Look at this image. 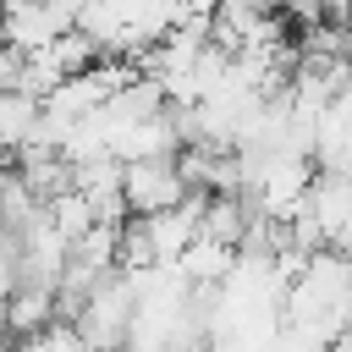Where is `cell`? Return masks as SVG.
<instances>
[{
  "label": "cell",
  "mask_w": 352,
  "mask_h": 352,
  "mask_svg": "<svg viewBox=\"0 0 352 352\" xmlns=\"http://www.w3.org/2000/svg\"><path fill=\"white\" fill-rule=\"evenodd\" d=\"M60 28H72L60 11H50L44 0H0V38L16 50H44Z\"/></svg>",
  "instance_id": "obj_3"
},
{
  "label": "cell",
  "mask_w": 352,
  "mask_h": 352,
  "mask_svg": "<svg viewBox=\"0 0 352 352\" xmlns=\"http://www.w3.org/2000/svg\"><path fill=\"white\" fill-rule=\"evenodd\" d=\"M231 264H236V248H226V242H214V236H187V248L170 258V270L182 275V280H226L231 275Z\"/></svg>",
  "instance_id": "obj_4"
},
{
  "label": "cell",
  "mask_w": 352,
  "mask_h": 352,
  "mask_svg": "<svg viewBox=\"0 0 352 352\" xmlns=\"http://www.w3.org/2000/svg\"><path fill=\"white\" fill-rule=\"evenodd\" d=\"M302 204L319 220L330 248H352V187H346V170H314L308 187H302Z\"/></svg>",
  "instance_id": "obj_2"
},
{
  "label": "cell",
  "mask_w": 352,
  "mask_h": 352,
  "mask_svg": "<svg viewBox=\"0 0 352 352\" xmlns=\"http://www.w3.org/2000/svg\"><path fill=\"white\" fill-rule=\"evenodd\" d=\"M187 187L170 165V148H154V154H126L121 160V198L132 214H148V209H165L176 204Z\"/></svg>",
  "instance_id": "obj_1"
},
{
  "label": "cell",
  "mask_w": 352,
  "mask_h": 352,
  "mask_svg": "<svg viewBox=\"0 0 352 352\" xmlns=\"http://www.w3.org/2000/svg\"><path fill=\"white\" fill-rule=\"evenodd\" d=\"M0 346H11V330H6V308H0Z\"/></svg>",
  "instance_id": "obj_5"
}]
</instances>
